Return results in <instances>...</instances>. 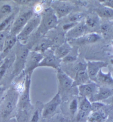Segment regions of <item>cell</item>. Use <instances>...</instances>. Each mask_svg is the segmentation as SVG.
<instances>
[{
  "label": "cell",
  "mask_w": 113,
  "mask_h": 122,
  "mask_svg": "<svg viewBox=\"0 0 113 122\" xmlns=\"http://www.w3.org/2000/svg\"><path fill=\"white\" fill-rule=\"evenodd\" d=\"M19 100V94L15 90L9 92L3 101L1 114L3 118L8 117L16 108Z\"/></svg>",
  "instance_id": "cell-4"
},
{
  "label": "cell",
  "mask_w": 113,
  "mask_h": 122,
  "mask_svg": "<svg viewBox=\"0 0 113 122\" xmlns=\"http://www.w3.org/2000/svg\"><path fill=\"white\" fill-rule=\"evenodd\" d=\"M87 71L90 80L95 82V79L98 74L101 68L106 67L107 63L101 61H88L87 62Z\"/></svg>",
  "instance_id": "cell-14"
},
{
  "label": "cell",
  "mask_w": 113,
  "mask_h": 122,
  "mask_svg": "<svg viewBox=\"0 0 113 122\" xmlns=\"http://www.w3.org/2000/svg\"><path fill=\"white\" fill-rule=\"evenodd\" d=\"M14 17L15 14L12 13L10 16L0 23V32L10 28L14 21Z\"/></svg>",
  "instance_id": "cell-25"
},
{
  "label": "cell",
  "mask_w": 113,
  "mask_h": 122,
  "mask_svg": "<svg viewBox=\"0 0 113 122\" xmlns=\"http://www.w3.org/2000/svg\"><path fill=\"white\" fill-rule=\"evenodd\" d=\"M100 39L101 36L96 33H90L83 36L82 37L76 40L79 41V43H93L97 42Z\"/></svg>",
  "instance_id": "cell-22"
},
{
  "label": "cell",
  "mask_w": 113,
  "mask_h": 122,
  "mask_svg": "<svg viewBox=\"0 0 113 122\" xmlns=\"http://www.w3.org/2000/svg\"><path fill=\"white\" fill-rule=\"evenodd\" d=\"M57 77L59 81V92L60 94L67 92L73 87V79L60 68L57 70Z\"/></svg>",
  "instance_id": "cell-9"
},
{
  "label": "cell",
  "mask_w": 113,
  "mask_h": 122,
  "mask_svg": "<svg viewBox=\"0 0 113 122\" xmlns=\"http://www.w3.org/2000/svg\"><path fill=\"white\" fill-rule=\"evenodd\" d=\"M78 111L90 114L91 112V102L87 98L83 97L82 100L79 103Z\"/></svg>",
  "instance_id": "cell-23"
},
{
  "label": "cell",
  "mask_w": 113,
  "mask_h": 122,
  "mask_svg": "<svg viewBox=\"0 0 113 122\" xmlns=\"http://www.w3.org/2000/svg\"><path fill=\"white\" fill-rule=\"evenodd\" d=\"M39 120V113L38 110H36L31 116L30 122H38Z\"/></svg>",
  "instance_id": "cell-34"
},
{
  "label": "cell",
  "mask_w": 113,
  "mask_h": 122,
  "mask_svg": "<svg viewBox=\"0 0 113 122\" xmlns=\"http://www.w3.org/2000/svg\"><path fill=\"white\" fill-rule=\"evenodd\" d=\"M112 62H113V60H112Z\"/></svg>",
  "instance_id": "cell-40"
},
{
  "label": "cell",
  "mask_w": 113,
  "mask_h": 122,
  "mask_svg": "<svg viewBox=\"0 0 113 122\" xmlns=\"http://www.w3.org/2000/svg\"><path fill=\"white\" fill-rule=\"evenodd\" d=\"M109 30V26L107 24H104L101 26V30L104 34H106L107 32H108Z\"/></svg>",
  "instance_id": "cell-37"
},
{
  "label": "cell",
  "mask_w": 113,
  "mask_h": 122,
  "mask_svg": "<svg viewBox=\"0 0 113 122\" xmlns=\"http://www.w3.org/2000/svg\"><path fill=\"white\" fill-rule=\"evenodd\" d=\"M31 75H27L25 76L24 88L22 92L21 96L18 100V105L19 106L20 112L27 113L28 110L30 107V88Z\"/></svg>",
  "instance_id": "cell-6"
},
{
  "label": "cell",
  "mask_w": 113,
  "mask_h": 122,
  "mask_svg": "<svg viewBox=\"0 0 113 122\" xmlns=\"http://www.w3.org/2000/svg\"><path fill=\"white\" fill-rule=\"evenodd\" d=\"M40 14H35L33 17L28 21L27 24L17 36L18 42L20 43L25 44L24 43L28 40L30 35L38 29L40 23Z\"/></svg>",
  "instance_id": "cell-3"
},
{
  "label": "cell",
  "mask_w": 113,
  "mask_h": 122,
  "mask_svg": "<svg viewBox=\"0 0 113 122\" xmlns=\"http://www.w3.org/2000/svg\"><path fill=\"white\" fill-rule=\"evenodd\" d=\"M99 86L94 82H89L78 86V94L81 97H86L90 100L97 93Z\"/></svg>",
  "instance_id": "cell-13"
},
{
  "label": "cell",
  "mask_w": 113,
  "mask_h": 122,
  "mask_svg": "<svg viewBox=\"0 0 113 122\" xmlns=\"http://www.w3.org/2000/svg\"><path fill=\"white\" fill-rule=\"evenodd\" d=\"M40 16V24L36 31L38 34L43 36L51 30L56 28L59 19L51 8L44 10Z\"/></svg>",
  "instance_id": "cell-1"
},
{
  "label": "cell",
  "mask_w": 113,
  "mask_h": 122,
  "mask_svg": "<svg viewBox=\"0 0 113 122\" xmlns=\"http://www.w3.org/2000/svg\"><path fill=\"white\" fill-rule=\"evenodd\" d=\"M104 6L108 7L113 10V0H105V1H101Z\"/></svg>",
  "instance_id": "cell-35"
},
{
  "label": "cell",
  "mask_w": 113,
  "mask_h": 122,
  "mask_svg": "<svg viewBox=\"0 0 113 122\" xmlns=\"http://www.w3.org/2000/svg\"><path fill=\"white\" fill-rule=\"evenodd\" d=\"M13 64L12 76L15 77L21 73L24 69L26 60L30 49L25 44L17 42Z\"/></svg>",
  "instance_id": "cell-2"
},
{
  "label": "cell",
  "mask_w": 113,
  "mask_h": 122,
  "mask_svg": "<svg viewBox=\"0 0 113 122\" xmlns=\"http://www.w3.org/2000/svg\"><path fill=\"white\" fill-rule=\"evenodd\" d=\"M10 32V28H8L5 30L0 32V53L2 51L3 44H4L5 41L7 36Z\"/></svg>",
  "instance_id": "cell-30"
},
{
  "label": "cell",
  "mask_w": 113,
  "mask_h": 122,
  "mask_svg": "<svg viewBox=\"0 0 113 122\" xmlns=\"http://www.w3.org/2000/svg\"><path fill=\"white\" fill-rule=\"evenodd\" d=\"M43 54L30 51L26 60L24 72L25 75H32V73L36 68H38V65L43 58Z\"/></svg>",
  "instance_id": "cell-7"
},
{
  "label": "cell",
  "mask_w": 113,
  "mask_h": 122,
  "mask_svg": "<svg viewBox=\"0 0 113 122\" xmlns=\"http://www.w3.org/2000/svg\"><path fill=\"white\" fill-rule=\"evenodd\" d=\"M46 52L47 53L45 55H43V58L38 65V67H51L56 70L60 69L61 60L57 58L55 56L54 52L49 51Z\"/></svg>",
  "instance_id": "cell-11"
},
{
  "label": "cell",
  "mask_w": 113,
  "mask_h": 122,
  "mask_svg": "<svg viewBox=\"0 0 113 122\" xmlns=\"http://www.w3.org/2000/svg\"></svg>",
  "instance_id": "cell-43"
},
{
  "label": "cell",
  "mask_w": 113,
  "mask_h": 122,
  "mask_svg": "<svg viewBox=\"0 0 113 122\" xmlns=\"http://www.w3.org/2000/svg\"><path fill=\"white\" fill-rule=\"evenodd\" d=\"M14 2L18 5H25L30 3L32 1L31 0H16V1H14Z\"/></svg>",
  "instance_id": "cell-36"
},
{
  "label": "cell",
  "mask_w": 113,
  "mask_h": 122,
  "mask_svg": "<svg viewBox=\"0 0 113 122\" xmlns=\"http://www.w3.org/2000/svg\"><path fill=\"white\" fill-rule=\"evenodd\" d=\"M5 90V89L4 87H3V86H0V99H1L3 93H4Z\"/></svg>",
  "instance_id": "cell-38"
},
{
  "label": "cell",
  "mask_w": 113,
  "mask_h": 122,
  "mask_svg": "<svg viewBox=\"0 0 113 122\" xmlns=\"http://www.w3.org/2000/svg\"><path fill=\"white\" fill-rule=\"evenodd\" d=\"M87 30L84 21H81L66 33L65 38L68 40H76L84 36Z\"/></svg>",
  "instance_id": "cell-15"
},
{
  "label": "cell",
  "mask_w": 113,
  "mask_h": 122,
  "mask_svg": "<svg viewBox=\"0 0 113 122\" xmlns=\"http://www.w3.org/2000/svg\"><path fill=\"white\" fill-rule=\"evenodd\" d=\"M61 102V97L60 94L57 93L54 97L44 105L42 111V117L46 118L53 114L57 110Z\"/></svg>",
  "instance_id": "cell-12"
},
{
  "label": "cell",
  "mask_w": 113,
  "mask_h": 122,
  "mask_svg": "<svg viewBox=\"0 0 113 122\" xmlns=\"http://www.w3.org/2000/svg\"><path fill=\"white\" fill-rule=\"evenodd\" d=\"M1 61H0V64H1Z\"/></svg>",
  "instance_id": "cell-41"
},
{
  "label": "cell",
  "mask_w": 113,
  "mask_h": 122,
  "mask_svg": "<svg viewBox=\"0 0 113 122\" xmlns=\"http://www.w3.org/2000/svg\"><path fill=\"white\" fill-rule=\"evenodd\" d=\"M112 103L113 104V97L112 99Z\"/></svg>",
  "instance_id": "cell-39"
},
{
  "label": "cell",
  "mask_w": 113,
  "mask_h": 122,
  "mask_svg": "<svg viewBox=\"0 0 113 122\" xmlns=\"http://www.w3.org/2000/svg\"></svg>",
  "instance_id": "cell-42"
},
{
  "label": "cell",
  "mask_w": 113,
  "mask_h": 122,
  "mask_svg": "<svg viewBox=\"0 0 113 122\" xmlns=\"http://www.w3.org/2000/svg\"><path fill=\"white\" fill-rule=\"evenodd\" d=\"M104 104L101 102H91V112L98 111L102 110Z\"/></svg>",
  "instance_id": "cell-32"
},
{
  "label": "cell",
  "mask_w": 113,
  "mask_h": 122,
  "mask_svg": "<svg viewBox=\"0 0 113 122\" xmlns=\"http://www.w3.org/2000/svg\"><path fill=\"white\" fill-rule=\"evenodd\" d=\"M17 42L18 40L17 36L9 34L5 41L2 53L3 54L8 53L13 48V47L16 45Z\"/></svg>",
  "instance_id": "cell-20"
},
{
  "label": "cell",
  "mask_w": 113,
  "mask_h": 122,
  "mask_svg": "<svg viewBox=\"0 0 113 122\" xmlns=\"http://www.w3.org/2000/svg\"><path fill=\"white\" fill-rule=\"evenodd\" d=\"M72 47L67 42H64L56 47V49L54 51V54L57 58L60 60L65 58L69 54L71 51Z\"/></svg>",
  "instance_id": "cell-17"
},
{
  "label": "cell",
  "mask_w": 113,
  "mask_h": 122,
  "mask_svg": "<svg viewBox=\"0 0 113 122\" xmlns=\"http://www.w3.org/2000/svg\"><path fill=\"white\" fill-rule=\"evenodd\" d=\"M11 60L9 58H6L0 64V81L1 80L6 72L7 68L10 65Z\"/></svg>",
  "instance_id": "cell-28"
},
{
  "label": "cell",
  "mask_w": 113,
  "mask_h": 122,
  "mask_svg": "<svg viewBox=\"0 0 113 122\" xmlns=\"http://www.w3.org/2000/svg\"><path fill=\"white\" fill-rule=\"evenodd\" d=\"M79 102L76 99H74L71 101L69 105V111L73 115H75L78 110Z\"/></svg>",
  "instance_id": "cell-31"
},
{
  "label": "cell",
  "mask_w": 113,
  "mask_h": 122,
  "mask_svg": "<svg viewBox=\"0 0 113 122\" xmlns=\"http://www.w3.org/2000/svg\"><path fill=\"white\" fill-rule=\"evenodd\" d=\"M87 29L89 27L90 29H93L97 26L98 23V20L97 17L89 16L87 17L86 21H84Z\"/></svg>",
  "instance_id": "cell-29"
},
{
  "label": "cell",
  "mask_w": 113,
  "mask_h": 122,
  "mask_svg": "<svg viewBox=\"0 0 113 122\" xmlns=\"http://www.w3.org/2000/svg\"><path fill=\"white\" fill-rule=\"evenodd\" d=\"M96 82L101 83L105 87L110 88H113V78L110 72L104 73L101 70L96 77L95 82Z\"/></svg>",
  "instance_id": "cell-18"
},
{
  "label": "cell",
  "mask_w": 113,
  "mask_h": 122,
  "mask_svg": "<svg viewBox=\"0 0 113 122\" xmlns=\"http://www.w3.org/2000/svg\"><path fill=\"white\" fill-rule=\"evenodd\" d=\"M12 8L9 4H4L0 7V23L12 13Z\"/></svg>",
  "instance_id": "cell-24"
},
{
  "label": "cell",
  "mask_w": 113,
  "mask_h": 122,
  "mask_svg": "<svg viewBox=\"0 0 113 122\" xmlns=\"http://www.w3.org/2000/svg\"><path fill=\"white\" fill-rule=\"evenodd\" d=\"M53 43L50 38H43L38 42L31 51H36L42 54L49 51V49L53 46Z\"/></svg>",
  "instance_id": "cell-19"
},
{
  "label": "cell",
  "mask_w": 113,
  "mask_h": 122,
  "mask_svg": "<svg viewBox=\"0 0 113 122\" xmlns=\"http://www.w3.org/2000/svg\"><path fill=\"white\" fill-rule=\"evenodd\" d=\"M77 60V56L75 55L70 54H68L67 56L65 57L61 60V61L64 62H67V63H70V62H74L75 61Z\"/></svg>",
  "instance_id": "cell-33"
},
{
  "label": "cell",
  "mask_w": 113,
  "mask_h": 122,
  "mask_svg": "<svg viewBox=\"0 0 113 122\" xmlns=\"http://www.w3.org/2000/svg\"><path fill=\"white\" fill-rule=\"evenodd\" d=\"M33 10H26L20 14L15 20H14L10 28V34L17 36L27 24L28 21L34 15Z\"/></svg>",
  "instance_id": "cell-5"
},
{
  "label": "cell",
  "mask_w": 113,
  "mask_h": 122,
  "mask_svg": "<svg viewBox=\"0 0 113 122\" xmlns=\"http://www.w3.org/2000/svg\"><path fill=\"white\" fill-rule=\"evenodd\" d=\"M51 8L59 19L69 15L73 10V7L71 4L66 2L55 1L51 5Z\"/></svg>",
  "instance_id": "cell-10"
},
{
  "label": "cell",
  "mask_w": 113,
  "mask_h": 122,
  "mask_svg": "<svg viewBox=\"0 0 113 122\" xmlns=\"http://www.w3.org/2000/svg\"><path fill=\"white\" fill-rule=\"evenodd\" d=\"M85 17V14L82 12H77L73 14H70L68 16V20L70 23H79L82 21Z\"/></svg>",
  "instance_id": "cell-27"
},
{
  "label": "cell",
  "mask_w": 113,
  "mask_h": 122,
  "mask_svg": "<svg viewBox=\"0 0 113 122\" xmlns=\"http://www.w3.org/2000/svg\"><path fill=\"white\" fill-rule=\"evenodd\" d=\"M75 71H76V73L75 77L73 79V87L91 82L89 78L87 71V65L86 64L79 62L75 67Z\"/></svg>",
  "instance_id": "cell-8"
},
{
  "label": "cell",
  "mask_w": 113,
  "mask_h": 122,
  "mask_svg": "<svg viewBox=\"0 0 113 122\" xmlns=\"http://www.w3.org/2000/svg\"><path fill=\"white\" fill-rule=\"evenodd\" d=\"M96 12L98 16L101 18H108L113 16V10L105 6L102 8L97 9L96 10Z\"/></svg>",
  "instance_id": "cell-26"
},
{
  "label": "cell",
  "mask_w": 113,
  "mask_h": 122,
  "mask_svg": "<svg viewBox=\"0 0 113 122\" xmlns=\"http://www.w3.org/2000/svg\"><path fill=\"white\" fill-rule=\"evenodd\" d=\"M107 118V114L103 110L92 112L87 118L88 122H104Z\"/></svg>",
  "instance_id": "cell-21"
},
{
  "label": "cell",
  "mask_w": 113,
  "mask_h": 122,
  "mask_svg": "<svg viewBox=\"0 0 113 122\" xmlns=\"http://www.w3.org/2000/svg\"><path fill=\"white\" fill-rule=\"evenodd\" d=\"M113 95V89L105 86H99L97 93L94 95L90 101L93 102H101V101L108 99Z\"/></svg>",
  "instance_id": "cell-16"
}]
</instances>
